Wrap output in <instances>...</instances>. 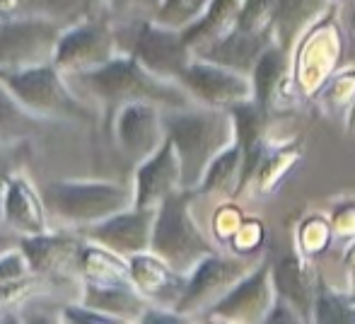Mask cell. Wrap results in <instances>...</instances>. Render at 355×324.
Returning <instances> with one entry per match:
<instances>
[{"label": "cell", "mask_w": 355, "mask_h": 324, "mask_svg": "<svg viewBox=\"0 0 355 324\" xmlns=\"http://www.w3.org/2000/svg\"><path fill=\"white\" fill-rule=\"evenodd\" d=\"M68 80L85 102L102 104L114 112L128 102H155L164 109L196 104L182 83L155 76L128 53H116L104 66Z\"/></svg>", "instance_id": "cell-1"}, {"label": "cell", "mask_w": 355, "mask_h": 324, "mask_svg": "<svg viewBox=\"0 0 355 324\" xmlns=\"http://www.w3.org/2000/svg\"><path fill=\"white\" fill-rule=\"evenodd\" d=\"M164 128L182 162V187L191 191L201 187L215 157L234 143V119L230 109L206 104L164 109Z\"/></svg>", "instance_id": "cell-2"}, {"label": "cell", "mask_w": 355, "mask_h": 324, "mask_svg": "<svg viewBox=\"0 0 355 324\" xmlns=\"http://www.w3.org/2000/svg\"><path fill=\"white\" fill-rule=\"evenodd\" d=\"M0 83L44 121L89 123L94 119L89 102L75 92L68 76L53 61L0 71Z\"/></svg>", "instance_id": "cell-3"}, {"label": "cell", "mask_w": 355, "mask_h": 324, "mask_svg": "<svg viewBox=\"0 0 355 324\" xmlns=\"http://www.w3.org/2000/svg\"><path fill=\"white\" fill-rule=\"evenodd\" d=\"M51 216L75 228H89L133 206V184L109 179H56L42 189Z\"/></svg>", "instance_id": "cell-4"}, {"label": "cell", "mask_w": 355, "mask_h": 324, "mask_svg": "<svg viewBox=\"0 0 355 324\" xmlns=\"http://www.w3.org/2000/svg\"><path fill=\"white\" fill-rule=\"evenodd\" d=\"M150 252L187 276L201 259L215 252L191 216V189H179L157 206Z\"/></svg>", "instance_id": "cell-5"}, {"label": "cell", "mask_w": 355, "mask_h": 324, "mask_svg": "<svg viewBox=\"0 0 355 324\" xmlns=\"http://www.w3.org/2000/svg\"><path fill=\"white\" fill-rule=\"evenodd\" d=\"M119 49L136 61H141L150 73L167 80H177L193 61L182 29L157 22L155 17H128L116 22Z\"/></svg>", "instance_id": "cell-6"}, {"label": "cell", "mask_w": 355, "mask_h": 324, "mask_svg": "<svg viewBox=\"0 0 355 324\" xmlns=\"http://www.w3.org/2000/svg\"><path fill=\"white\" fill-rule=\"evenodd\" d=\"M116 53H121L116 22L112 19L109 10H99L63 27L53 51V63L68 78H73L104 66Z\"/></svg>", "instance_id": "cell-7"}, {"label": "cell", "mask_w": 355, "mask_h": 324, "mask_svg": "<svg viewBox=\"0 0 355 324\" xmlns=\"http://www.w3.org/2000/svg\"><path fill=\"white\" fill-rule=\"evenodd\" d=\"M63 27L44 17L0 19V71L29 68L53 61Z\"/></svg>", "instance_id": "cell-8"}, {"label": "cell", "mask_w": 355, "mask_h": 324, "mask_svg": "<svg viewBox=\"0 0 355 324\" xmlns=\"http://www.w3.org/2000/svg\"><path fill=\"white\" fill-rule=\"evenodd\" d=\"M249 271H254L247 259L239 257H223L213 252L206 259L193 266V271L187 278V288L177 305V312L182 315H193L198 310H211L215 302L239 283Z\"/></svg>", "instance_id": "cell-9"}, {"label": "cell", "mask_w": 355, "mask_h": 324, "mask_svg": "<svg viewBox=\"0 0 355 324\" xmlns=\"http://www.w3.org/2000/svg\"><path fill=\"white\" fill-rule=\"evenodd\" d=\"M167 138L164 107L155 102H128L114 112V141L123 157L143 162Z\"/></svg>", "instance_id": "cell-10"}, {"label": "cell", "mask_w": 355, "mask_h": 324, "mask_svg": "<svg viewBox=\"0 0 355 324\" xmlns=\"http://www.w3.org/2000/svg\"><path fill=\"white\" fill-rule=\"evenodd\" d=\"M179 83L191 94L193 102L206 104V107L230 109L239 102L254 99V87L244 73L206 61V58L193 56V61L182 73Z\"/></svg>", "instance_id": "cell-11"}, {"label": "cell", "mask_w": 355, "mask_h": 324, "mask_svg": "<svg viewBox=\"0 0 355 324\" xmlns=\"http://www.w3.org/2000/svg\"><path fill=\"white\" fill-rule=\"evenodd\" d=\"M83 237L68 232H39V235L19 237L24 257L32 273L42 281H80V249Z\"/></svg>", "instance_id": "cell-12"}, {"label": "cell", "mask_w": 355, "mask_h": 324, "mask_svg": "<svg viewBox=\"0 0 355 324\" xmlns=\"http://www.w3.org/2000/svg\"><path fill=\"white\" fill-rule=\"evenodd\" d=\"M157 208H138L131 206L109 216L107 221L94 223L85 228V240L97 242L121 257L131 259L141 252H148L153 242V225Z\"/></svg>", "instance_id": "cell-13"}, {"label": "cell", "mask_w": 355, "mask_h": 324, "mask_svg": "<svg viewBox=\"0 0 355 324\" xmlns=\"http://www.w3.org/2000/svg\"><path fill=\"white\" fill-rule=\"evenodd\" d=\"M0 198H3V225L8 230L17 232L19 237L51 230L44 194L24 172L15 169L5 179V184L0 187Z\"/></svg>", "instance_id": "cell-14"}, {"label": "cell", "mask_w": 355, "mask_h": 324, "mask_svg": "<svg viewBox=\"0 0 355 324\" xmlns=\"http://www.w3.org/2000/svg\"><path fill=\"white\" fill-rule=\"evenodd\" d=\"M182 187V162L174 151V143L164 138V143L136 164L133 177V206L138 208H157L167 196L179 191Z\"/></svg>", "instance_id": "cell-15"}, {"label": "cell", "mask_w": 355, "mask_h": 324, "mask_svg": "<svg viewBox=\"0 0 355 324\" xmlns=\"http://www.w3.org/2000/svg\"><path fill=\"white\" fill-rule=\"evenodd\" d=\"M271 291H268V266L254 268L239 283H234L223 298L208 310L211 320L227 322H249V320H266L271 310Z\"/></svg>", "instance_id": "cell-16"}, {"label": "cell", "mask_w": 355, "mask_h": 324, "mask_svg": "<svg viewBox=\"0 0 355 324\" xmlns=\"http://www.w3.org/2000/svg\"><path fill=\"white\" fill-rule=\"evenodd\" d=\"M128 264H131L133 286L143 293L150 305L177 310L179 300L184 296V288H187V273L169 266L162 257H157L150 249L131 257Z\"/></svg>", "instance_id": "cell-17"}, {"label": "cell", "mask_w": 355, "mask_h": 324, "mask_svg": "<svg viewBox=\"0 0 355 324\" xmlns=\"http://www.w3.org/2000/svg\"><path fill=\"white\" fill-rule=\"evenodd\" d=\"M268 37H271V29H244L234 24L227 34L215 39L196 58H206L237 73H247L257 66L259 56L268 46Z\"/></svg>", "instance_id": "cell-18"}, {"label": "cell", "mask_w": 355, "mask_h": 324, "mask_svg": "<svg viewBox=\"0 0 355 324\" xmlns=\"http://www.w3.org/2000/svg\"><path fill=\"white\" fill-rule=\"evenodd\" d=\"M80 302L121 322H141L150 302L133 283L80 281Z\"/></svg>", "instance_id": "cell-19"}, {"label": "cell", "mask_w": 355, "mask_h": 324, "mask_svg": "<svg viewBox=\"0 0 355 324\" xmlns=\"http://www.w3.org/2000/svg\"><path fill=\"white\" fill-rule=\"evenodd\" d=\"M237 19H239V0H211L208 8L191 24H187L182 29V34L187 39L189 49L193 51V56H198L203 49L211 46L215 39L227 34L237 24Z\"/></svg>", "instance_id": "cell-20"}, {"label": "cell", "mask_w": 355, "mask_h": 324, "mask_svg": "<svg viewBox=\"0 0 355 324\" xmlns=\"http://www.w3.org/2000/svg\"><path fill=\"white\" fill-rule=\"evenodd\" d=\"M80 281L94 283H133L131 264L126 257L97 242H83L80 249Z\"/></svg>", "instance_id": "cell-21"}, {"label": "cell", "mask_w": 355, "mask_h": 324, "mask_svg": "<svg viewBox=\"0 0 355 324\" xmlns=\"http://www.w3.org/2000/svg\"><path fill=\"white\" fill-rule=\"evenodd\" d=\"M44 119L32 114L3 83H0V143L22 146L44 126Z\"/></svg>", "instance_id": "cell-22"}, {"label": "cell", "mask_w": 355, "mask_h": 324, "mask_svg": "<svg viewBox=\"0 0 355 324\" xmlns=\"http://www.w3.org/2000/svg\"><path fill=\"white\" fill-rule=\"evenodd\" d=\"M327 0H273L271 29L278 37V46L288 49L300 32L324 10Z\"/></svg>", "instance_id": "cell-23"}, {"label": "cell", "mask_w": 355, "mask_h": 324, "mask_svg": "<svg viewBox=\"0 0 355 324\" xmlns=\"http://www.w3.org/2000/svg\"><path fill=\"white\" fill-rule=\"evenodd\" d=\"M273 283L283 300H288L293 307H297L304 317L314 310L317 296H314V281H309L307 271L300 266L297 259H283L273 271Z\"/></svg>", "instance_id": "cell-24"}, {"label": "cell", "mask_w": 355, "mask_h": 324, "mask_svg": "<svg viewBox=\"0 0 355 324\" xmlns=\"http://www.w3.org/2000/svg\"><path fill=\"white\" fill-rule=\"evenodd\" d=\"M288 61H285V49L283 46H266L263 53L259 56L257 66L252 68V87L254 99L259 107L268 109L271 99L276 97V89L281 85Z\"/></svg>", "instance_id": "cell-25"}, {"label": "cell", "mask_w": 355, "mask_h": 324, "mask_svg": "<svg viewBox=\"0 0 355 324\" xmlns=\"http://www.w3.org/2000/svg\"><path fill=\"white\" fill-rule=\"evenodd\" d=\"M27 10L32 17H44L68 27L87 15L109 8L102 0H27Z\"/></svg>", "instance_id": "cell-26"}, {"label": "cell", "mask_w": 355, "mask_h": 324, "mask_svg": "<svg viewBox=\"0 0 355 324\" xmlns=\"http://www.w3.org/2000/svg\"><path fill=\"white\" fill-rule=\"evenodd\" d=\"M239 177H242V148L234 141L232 146L225 148V151L211 162V167L206 169V177H203L201 187H198V191L201 194L227 191L232 184H239Z\"/></svg>", "instance_id": "cell-27"}, {"label": "cell", "mask_w": 355, "mask_h": 324, "mask_svg": "<svg viewBox=\"0 0 355 324\" xmlns=\"http://www.w3.org/2000/svg\"><path fill=\"white\" fill-rule=\"evenodd\" d=\"M208 3L211 0H162L155 12V19L169 27L184 29L208 8Z\"/></svg>", "instance_id": "cell-28"}, {"label": "cell", "mask_w": 355, "mask_h": 324, "mask_svg": "<svg viewBox=\"0 0 355 324\" xmlns=\"http://www.w3.org/2000/svg\"><path fill=\"white\" fill-rule=\"evenodd\" d=\"M273 12V0H239L237 24L244 29H268Z\"/></svg>", "instance_id": "cell-29"}, {"label": "cell", "mask_w": 355, "mask_h": 324, "mask_svg": "<svg viewBox=\"0 0 355 324\" xmlns=\"http://www.w3.org/2000/svg\"><path fill=\"white\" fill-rule=\"evenodd\" d=\"M34 276L32 266H29L27 257H24L22 247L15 244V247L5 249L0 254V283H10V281H19V278Z\"/></svg>", "instance_id": "cell-30"}, {"label": "cell", "mask_w": 355, "mask_h": 324, "mask_svg": "<svg viewBox=\"0 0 355 324\" xmlns=\"http://www.w3.org/2000/svg\"><path fill=\"white\" fill-rule=\"evenodd\" d=\"M317 320L319 322H353V310L348 307L346 300H341L338 296L327 293V288H322L317 296Z\"/></svg>", "instance_id": "cell-31"}, {"label": "cell", "mask_w": 355, "mask_h": 324, "mask_svg": "<svg viewBox=\"0 0 355 324\" xmlns=\"http://www.w3.org/2000/svg\"><path fill=\"white\" fill-rule=\"evenodd\" d=\"M58 322L66 324H119L114 317L104 315V312L94 310V307L85 305V302H68L58 312Z\"/></svg>", "instance_id": "cell-32"}, {"label": "cell", "mask_w": 355, "mask_h": 324, "mask_svg": "<svg viewBox=\"0 0 355 324\" xmlns=\"http://www.w3.org/2000/svg\"><path fill=\"white\" fill-rule=\"evenodd\" d=\"M102 3L107 5L112 15L128 19V17H145V15L155 17L162 0H102Z\"/></svg>", "instance_id": "cell-33"}, {"label": "cell", "mask_w": 355, "mask_h": 324, "mask_svg": "<svg viewBox=\"0 0 355 324\" xmlns=\"http://www.w3.org/2000/svg\"><path fill=\"white\" fill-rule=\"evenodd\" d=\"M24 146V143H22ZM22 146H10V143H0V187L5 184V179L17 169L19 162V151Z\"/></svg>", "instance_id": "cell-34"}, {"label": "cell", "mask_w": 355, "mask_h": 324, "mask_svg": "<svg viewBox=\"0 0 355 324\" xmlns=\"http://www.w3.org/2000/svg\"><path fill=\"white\" fill-rule=\"evenodd\" d=\"M27 15V0H0V19H17Z\"/></svg>", "instance_id": "cell-35"}, {"label": "cell", "mask_w": 355, "mask_h": 324, "mask_svg": "<svg viewBox=\"0 0 355 324\" xmlns=\"http://www.w3.org/2000/svg\"><path fill=\"white\" fill-rule=\"evenodd\" d=\"M15 244H19V235L17 232H12V230H0V254L5 252V249H10V247H15Z\"/></svg>", "instance_id": "cell-36"}, {"label": "cell", "mask_w": 355, "mask_h": 324, "mask_svg": "<svg viewBox=\"0 0 355 324\" xmlns=\"http://www.w3.org/2000/svg\"><path fill=\"white\" fill-rule=\"evenodd\" d=\"M0 225H3V198H0Z\"/></svg>", "instance_id": "cell-37"}, {"label": "cell", "mask_w": 355, "mask_h": 324, "mask_svg": "<svg viewBox=\"0 0 355 324\" xmlns=\"http://www.w3.org/2000/svg\"><path fill=\"white\" fill-rule=\"evenodd\" d=\"M351 24H353V32H355V10H353V17H351Z\"/></svg>", "instance_id": "cell-38"}]
</instances>
